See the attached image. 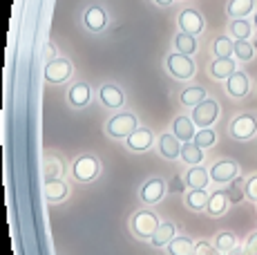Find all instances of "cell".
Instances as JSON below:
<instances>
[{
    "label": "cell",
    "instance_id": "6da1fadb",
    "mask_svg": "<svg viewBox=\"0 0 257 255\" xmlns=\"http://www.w3.org/2000/svg\"><path fill=\"white\" fill-rule=\"evenodd\" d=\"M228 135L237 141H250L257 137V116L253 112H241V114L233 116L228 125Z\"/></svg>",
    "mask_w": 257,
    "mask_h": 255
},
{
    "label": "cell",
    "instance_id": "7a4b0ae2",
    "mask_svg": "<svg viewBox=\"0 0 257 255\" xmlns=\"http://www.w3.org/2000/svg\"><path fill=\"white\" fill-rule=\"evenodd\" d=\"M166 67H168V72H170V76H175L177 81H188V78H192L197 72V65H195V61H192V56H186V54H179V52L168 54Z\"/></svg>",
    "mask_w": 257,
    "mask_h": 255
},
{
    "label": "cell",
    "instance_id": "3957f363",
    "mask_svg": "<svg viewBox=\"0 0 257 255\" xmlns=\"http://www.w3.org/2000/svg\"><path fill=\"white\" fill-rule=\"evenodd\" d=\"M137 116L130 112H123V114H114L107 121V135L114 137V139H127L132 132L137 130Z\"/></svg>",
    "mask_w": 257,
    "mask_h": 255
},
{
    "label": "cell",
    "instance_id": "277c9868",
    "mask_svg": "<svg viewBox=\"0 0 257 255\" xmlns=\"http://www.w3.org/2000/svg\"><path fill=\"white\" fill-rule=\"evenodd\" d=\"M192 121L197 128H212L217 119H219V103L215 99H206L201 101L197 107H192Z\"/></svg>",
    "mask_w": 257,
    "mask_h": 255
},
{
    "label": "cell",
    "instance_id": "5b68a950",
    "mask_svg": "<svg viewBox=\"0 0 257 255\" xmlns=\"http://www.w3.org/2000/svg\"><path fill=\"white\" fill-rule=\"evenodd\" d=\"M210 181L215 184H230L235 177H239V164L233 159H219L210 166Z\"/></svg>",
    "mask_w": 257,
    "mask_h": 255
},
{
    "label": "cell",
    "instance_id": "8992f818",
    "mask_svg": "<svg viewBox=\"0 0 257 255\" xmlns=\"http://www.w3.org/2000/svg\"><path fill=\"white\" fill-rule=\"evenodd\" d=\"M159 219H157L155 213H150V210H139V213H135V217H132V233L137 235V237H152L155 235V230L159 228Z\"/></svg>",
    "mask_w": 257,
    "mask_h": 255
},
{
    "label": "cell",
    "instance_id": "52a82bcc",
    "mask_svg": "<svg viewBox=\"0 0 257 255\" xmlns=\"http://www.w3.org/2000/svg\"><path fill=\"white\" fill-rule=\"evenodd\" d=\"M177 23H179L181 32L190 34V36H199V34L206 29L204 16H201V12H199V9H195V7L184 9V12L179 14V21H177Z\"/></svg>",
    "mask_w": 257,
    "mask_h": 255
},
{
    "label": "cell",
    "instance_id": "ba28073f",
    "mask_svg": "<svg viewBox=\"0 0 257 255\" xmlns=\"http://www.w3.org/2000/svg\"><path fill=\"white\" fill-rule=\"evenodd\" d=\"M250 92V76L246 72L237 70L230 78H226V94L230 99H244Z\"/></svg>",
    "mask_w": 257,
    "mask_h": 255
},
{
    "label": "cell",
    "instance_id": "9c48e42d",
    "mask_svg": "<svg viewBox=\"0 0 257 255\" xmlns=\"http://www.w3.org/2000/svg\"><path fill=\"white\" fill-rule=\"evenodd\" d=\"M72 74V63L67 58H54L45 65V78L47 83H63Z\"/></svg>",
    "mask_w": 257,
    "mask_h": 255
},
{
    "label": "cell",
    "instance_id": "30bf717a",
    "mask_svg": "<svg viewBox=\"0 0 257 255\" xmlns=\"http://www.w3.org/2000/svg\"><path fill=\"white\" fill-rule=\"evenodd\" d=\"M72 173L78 181H92L98 175V161L94 157L85 155V157H78L72 166Z\"/></svg>",
    "mask_w": 257,
    "mask_h": 255
},
{
    "label": "cell",
    "instance_id": "8fae6325",
    "mask_svg": "<svg viewBox=\"0 0 257 255\" xmlns=\"http://www.w3.org/2000/svg\"><path fill=\"white\" fill-rule=\"evenodd\" d=\"M83 23H85V27L90 29V32H103V29L107 27V14L103 7H98V5H92V7L85 9V14H83Z\"/></svg>",
    "mask_w": 257,
    "mask_h": 255
},
{
    "label": "cell",
    "instance_id": "7c38bea8",
    "mask_svg": "<svg viewBox=\"0 0 257 255\" xmlns=\"http://www.w3.org/2000/svg\"><path fill=\"white\" fill-rule=\"evenodd\" d=\"M164 195H166V184H164V179H159V177L148 179L146 184H143V188H141V199L146 204L161 202V199H164Z\"/></svg>",
    "mask_w": 257,
    "mask_h": 255
},
{
    "label": "cell",
    "instance_id": "4fadbf2b",
    "mask_svg": "<svg viewBox=\"0 0 257 255\" xmlns=\"http://www.w3.org/2000/svg\"><path fill=\"white\" fill-rule=\"evenodd\" d=\"M172 135L177 137L179 141H192L195 139V135H197V125H195V121L190 119V116H186V114H181V116H177L175 121H172Z\"/></svg>",
    "mask_w": 257,
    "mask_h": 255
},
{
    "label": "cell",
    "instance_id": "5bb4252c",
    "mask_svg": "<svg viewBox=\"0 0 257 255\" xmlns=\"http://www.w3.org/2000/svg\"><path fill=\"white\" fill-rule=\"evenodd\" d=\"M208 72L212 78H217V81H226V78H230L237 72V61H233V56L230 58H215V61L208 65Z\"/></svg>",
    "mask_w": 257,
    "mask_h": 255
},
{
    "label": "cell",
    "instance_id": "9a60e30c",
    "mask_svg": "<svg viewBox=\"0 0 257 255\" xmlns=\"http://www.w3.org/2000/svg\"><path fill=\"white\" fill-rule=\"evenodd\" d=\"M253 32H255V27L248 18H230L228 36L233 38V41H250V38H253Z\"/></svg>",
    "mask_w": 257,
    "mask_h": 255
},
{
    "label": "cell",
    "instance_id": "2e32d148",
    "mask_svg": "<svg viewBox=\"0 0 257 255\" xmlns=\"http://www.w3.org/2000/svg\"><path fill=\"white\" fill-rule=\"evenodd\" d=\"M184 181L190 190H206V186L210 181V173L206 168H201V166H190Z\"/></svg>",
    "mask_w": 257,
    "mask_h": 255
},
{
    "label": "cell",
    "instance_id": "e0dca14e",
    "mask_svg": "<svg viewBox=\"0 0 257 255\" xmlns=\"http://www.w3.org/2000/svg\"><path fill=\"white\" fill-rule=\"evenodd\" d=\"M257 0H228L226 3V14L228 18H248L250 14H255Z\"/></svg>",
    "mask_w": 257,
    "mask_h": 255
},
{
    "label": "cell",
    "instance_id": "ac0fdd59",
    "mask_svg": "<svg viewBox=\"0 0 257 255\" xmlns=\"http://www.w3.org/2000/svg\"><path fill=\"white\" fill-rule=\"evenodd\" d=\"M228 206H230L228 193H226V190H215V193H210L208 206H206V213H208L210 217H221V215L228 210Z\"/></svg>",
    "mask_w": 257,
    "mask_h": 255
},
{
    "label": "cell",
    "instance_id": "d6986e66",
    "mask_svg": "<svg viewBox=\"0 0 257 255\" xmlns=\"http://www.w3.org/2000/svg\"><path fill=\"white\" fill-rule=\"evenodd\" d=\"M152 132L148 130V128H137L135 132H132L130 137H127V148L135 150V153H143V150H148L152 146Z\"/></svg>",
    "mask_w": 257,
    "mask_h": 255
},
{
    "label": "cell",
    "instance_id": "ffe728a7",
    "mask_svg": "<svg viewBox=\"0 0 257 255\" xmlns=\"http://www.w3.org/2000/svg\"><path fill=\"white\" fill-rule=\"evenodd\" d=\"M181 146L184 144H181L172 132L159 137V153L164 155L166 159H177V157H181Z\"/></svg>",
    "mask_w": 257,
    "mask_h": 255
},
{
    "label": "cell",
    "instance_id": "44dd1931",
    "mask_svg": "<svg viewBox=\"0 0 257 255\" xmlns=\"http://www.w3.org/2000/svg\"><path fill=\"white\" fill-rule=\"evenodd\" d=\"M98 96H101L103 105H107V107H121L123 101H125L123 92L118 90L116 85H103L101 90H98Z\"/></svg>",
    "mask_w": 257,
    "mask_h": 255
},
{
    "label": "cell",
    "instance_id": "7402d4cb",
    "mask_svg": "<svg viewBox=\"0 0 257 255\" xmlns=\"http://www.w3.org/2000/svg\"><path fill=\"white\" fill-rule=\"evenodd\" d=\"M166 248H168V255H192L195 244H192V239L186 237V235H175Z\"/></svg>",
    "mask_w": 257,
    "mask_h": 255
},
{
    "label": "cell",
    "instance_id": "603a6c76",
    "mask_svg": "<svg viewBox=\"0 0 257 255\" xmlns=\"http://www.w3.org/2000/svg\"><path fill=\"white\" fill-rule=\"evenodd\" d=\"M181 103H184L186 107H197L201 101H206L208 99V94H206V90L201 85H190V87H186L184 92H181Z\"/></svg>",
    "mask_w": 257,
    "mask_h": 255
},
{
    "label": "cell",
    "instance_id": "cb8c5ba5",
    "mask_svg": "<svg viewBox=\"0 0 257 255\" xmlns=\"http://www.w3.org/2000/svg\"><path fill=\"white\" fill-rule=\"evenodd\" d=\"M181 159L188 166H201V161H204V148H199L195 141H186L181 146Z\"/></svg>",
    "mask_w": 257,
    "mask_h": 255
},
{
    "label": "cell",
    "instance_id": "d4e9b609",
    "mask_svg": "<svg viewBox=\"0 0 257 255\" xmlns=\"http://www.w3.org/2000/svg\"><path fill=\"white\" fill-rule=\"evenodd\" d=\"M197 47H199L197 36H190V34H186V32H179L175 36V52L186 54V56H192V54L197 52Z\"/></svg>",
    "mask_w": 257,
    "mask_h": 255
},
{
    "label": "cell",
    "instance_id": "484cf974",
    "mask_svg": "<svg viewBox=\"0 0 257 255\" xmlns=\"http://www.w3.org/2000/svg\"><path fill=\"white\" fill-rule=\"evenodd\" d=\"M175 230H177V226H175L172 222L159 224V228H157V230H155V235L150 237L152 246H168V244H170V239L175 237Z\"/></svg>",
    "mask_w": 257,
    "mask_h": 255
},
{
    "label": "cell",
    "instance_id": "4316f807",
    "mask_svg": "<svg viewBox=\"0 0 257 255\" xmlns=\"http://www.w3.org/2000/svg\"><path fill=\"white\" fill-rule=\"evenodd\" d=\"M233 50H235V41L226 34V36H217L212 41V54L215 58H230L233 56Z\"/></svg>",
    "mask_w": 257,
    "mask_h": 255
},
{
    "label": "cell",
    "instance_id": "83f0119b",
    "mask_svg": "<svg viewBox=\"0 0 257 255\" xmlns=\"http://www.w3.org/2000/svg\"><path fill=\"white\" fill-rule=\"evenodd\" d=\"M255 52H257V43L253 41H235V50H233V56L241 63H248L255 58Z\"/></svg>",
    "mask_w": 257,
    "mask_h": 255
},
{
    "label": "cell",
    "instance_id": "f1b7e54d",
    "mask_svg": "<svg viewBox=\"0 0 257 255\" xmlns=\"http://www.w3.org/2000/svg\"><path fill=\"white\" fill-rule=\"evenodd\" d=\"M70 103L72 105H76V107H83V105H87L90 103V96H92V92H90V85L87 83H76V85L70 90Z\"/></svg>",
    "mask_w": 257,
    "mask_h": 255
},
{
    "label": "cell",
    "instance_id": "f546056e",
    "mask_svg": "<svg viewBox=\"0 0 257 255\" xmlns=\"http://www.w3.org/2000/svg\"><path fill=\"white\" fill-rule=\"evenodd\" d=\"M208 190H188L186 193V206L190 210H206L208 206Z\"/></svg>",
    "mask_w": 257,
    "mask_h": 255
},
{
    "label": "cell",
    "instance_id": "4dcf8cb0",
    "mask_svg": "<svg viewBox=\"0 0 257 255\" xmlns=\"http://www.w3.org/2000/svg\"><path fill=\"white\" fill-rule=\"evenodd\" d=\"M67 195V184L61 179H47L45 184V197L49 202H61Z\"/></svg>",
    "mask_w": 257,
    "mask_h": 255
},
{
    "label": "cell",
    "instance_id": "1f68e13d",
    "mask_svg": "<svg viewBox=\"0 0 257 255\" xmlns=\"http://www.w3.org/2000/svg\"><path fill=\"white\" fill-rule=\"evenodd\" d=\"M235 246H237V237H235V233H230V230H221V233H217V235H215V248H217L219 253L228 255Z\"/></svg>",
    "mask_w": 257,
    "mask_h": 255
},
{
    "label": "cell",
    "instance_id": "d6a6232c",
    "mask_svg": "<svg viewBox=\"0 0 257 255\" xmlns=\"http://www.w3.org/2000/svg\"><path fill=\"white\" fill-rule=\"evenodd\" d=\"M244 186H246V179L244 177H235L233 181H230V188L226 190V193H228L230 204H239V202H244V199H246Z\"/></svg>",
    "mask_w": 257,
    "mask_h": 255
},
{
    "label": "cell",
    "instance_id": "836d02e7",
    "mask_svg": "<svg viewBox=\"0 0 257 255\" xmlns=\"http://www.w3.org/2000/svg\"><path fill=\"white\" fill-rule=\"evenodd\" d=\"M192 141H195L199 148H212V146L217 144V132L212 130V128H199Z\"/></svg>",
    "mask_w": 257,
    "mask_h": 255
},
{
    "label": "cell",
    "instance_id": "e575fe53",
    "mask_svg": "<svg viewBox=\"0 0 257 255\" xmlns=\"http://www.w3.org/2000/svg\"><path fill=\"white\" fill-rule=\"evenodd\" d=\"M192 255H219V251L215 248V244H210L208 239H201V242L195 244V251Z\"/></svg>",
    "mask_w": 257,
    "mask_h": 255
},
{
    "label": "cell",
    "instance_id": "d590c367",
    "mask_svg": "<svg viewBox=\"0 0 257 255\" xmlns=\"http://www.w3.org/2000/svg\"><path fill=\"white\" fill-rule=\"evenodd\" d=\"M244 190H246V199H250V202H257V173L250 175V177L246 179Z\"/></svg>",
    "mask_w": 257,
    "mask_h": 255
},
{
    "label": "cell",
    "instance_id": "8d00e7d4",
    "mask_svg": "<svg viewBox=\"0 0 257 255\" xmlns=\"http://www.w3.org/2000/svg\"><path fill=\"white\" fill-rule=\"evenodd\" d=\"M244 248H246V253H248V255H257V230H255V233H250L248 237H246Z\"/></svg>",
    "mask_w": 257,
    "mask_h": 255
},
{
    "label": "cell",
    "instance_id": "74e56055",
    "mask_svg": "<svg viewBox=\"0 0 257 255\" xmlns=\"http://www.w3.org/2000/svg\"><path fill=\"white\" fill-rule=\"evenodd\" d=\"M58 175H61V164H58L56 159H49V164H47V177L49 179H56Z\"/></svg>",
    "mask_w": 257,
    "mask_h": 255
},
{
    "label": "cell",
    "instance_id": "f35d334b",
    "mask_svg": "<svg viewBox=\"0 0 257 255\" xmlns=\"http://www.w3.org/2000/svg\"><path fill=\"white\" fill-rule=\"evenodd\" d=\"M54 54H56V47H54L52 43H47V47H45V58H47V63L54 61Z\"/></svg>",
    "mask_w": 257,
    "mask_h": 255
},
{
    "label": "cell",
    "instance_id": "ab89813d",
    "mask_svg": "<svg viewBox=\"0 0 257 255\" xmlns=\"http://www.w3.org/2000/svg\"><path fill=\"white\" fill-rule=\"evenodd\" d=\"M184 186H186V181H181V179H177V177L170 181V188L172 190H184Z\"/></svg>",
    "mask_w": 257,
    "mask_h": 255
},
{
    "label": "cell",
    "instance_id": "60d3db41",
    "mask_svg": "<svg viewBox=\"0 0 257 255\" xmlns=\"http://www.w3.org/2000/svg\"><path fill=\"white\" fill-rule=\"evenodd\" d=\"M228 255H248V253H246V248H241V246H235V248H233V251H230Z\"/></svg>",
    "mask_w": 257,
    "mask_h": 255
},
{
    "label": "cell",
    "instance_id": "b9f144b4",
    "mask_svg": "<svg viewBox=\"0 0 257 255\" xmlns=\"http://www.w3.org/2000/svg\"><path fill=\"white\" fill-rule=\"evenodd\" d=\"M157 5H159V7H170L172 5V0H155Z\"/></svg>",
    "mask_w": 257,
    "mask_h": 255
},
{
    "label": "cell",
    "instance_id": "7bdbcfd3",
    "mask_svg": "<svg viewBox=\"0 0 257 255\" xmlns=\"http://www.w3.org/2000/svg\"><path fill=\"white\" fill-rule=\"evenodd\" d=\"M250 23H253V27L257 29V9H255V14H253V21H250Z\"/></svg>",
    "mask_w": 257,
    "mask_h": 255
}]
</instances>
